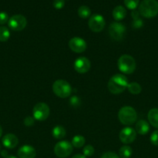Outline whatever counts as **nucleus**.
Returning <instances> with one entry per match:
<instances>
[{"label":"nucleus","instance_id":"obj_1","mask_svg":"<svg viewBox=\"0 0 158 158\" xmlns=\"http://www.w3.org/2000/svg\"><path fill=\"white\" fill-rule=\"evenodd\" d=\"M129 84L128 79L123 74L117 73L110 78L108 83V88L110 93L113 94H119L127 89Z\"/></svg>","mask_w":158,"mask_h":158},{"label":"nucleus","instance_id":"obj_2","mask_svg":"<svg viewBox=\"0 0 158 158\" xmlns=\"http://www.w3.org/2000/svg\"><path fill=\"white\" fill-rule=\"evenodd\" d=\"M139 12L145 18H153L158 14V2L156 0H143L139 6Z\"/></svg>","mask_w":158,"mask_h":158},{"label":"nucleus","instance_id":"obj_3","mask_svg":"<svg viewBox=\"0 0 158 158\" xmlns=\"http://www.w3.org/2000/svg\"><path fill=\"white\" fill-rule=\"evenodd\" d=\"M119 121L123 125H132L136 123L137 120V114L135 109L132 106H125L121 108L118 114Z\"/></svg>","mask_w":158,"mask_h":158},{"label":"nucleus","instance_id":"obj_4","mask_svg":"<svg viewBox=\"0 0 158 158\" xmlns=\"http://www.w3.org/2000/svg\"><path fill=\"white\" fill-rule=\"evenodd\" d=\"M118 67L119 69L125 74H131L136 69V63L134 58L128 54L122 55L118 60Z\"/></svg>","mask_w":158,"mask_h":158},{"label":"nucleus","instance_id":"obj_5","mask_svg":"<svg viewBox=\"0 0 158 158\" xmlns=\"http://www.w3.org/2000/svg\"><path fill=\"white\" fill-rule=\"evenodd\" d=\"M53 92L60 98H67L70 97L72 92V88L68 82L64 80H57L52 86Z\"/></svg>","mask_w":158,"mask_h":158},{"label":"nucleus","instance_id":"obj_6","mask_svg":"<svg viewBox=\"0 0 158 158\" xmlns=\"http://www.w3.org/2000/svg\"><path fill=\"white\" fill-rule=\"evenodd\" d=\"M126 32V28L123 24L115 22L109 26L108 33L110 37L116 41H122Z\"/></svg>","mask_w":158,"mask_h":158},{"label":"nucleus","instance_id":"obj_7","mask_svg":"<svg viewBox=\"0 0 158 158\" xmlns=\"http://www.w3.org/2000/svg\"><path fill=\"white\" fill-rule=\"evenodd\" d=\"M54 154L60 158L68 157L73 151V146L68 140H62L56 143L54 148Z\"/></svg>","mask_w":158,"mask_h":158},{"label":"nucleus","instance_id":"obj_8","mask_svg":"<svg viewBox=\"0 0 158 158\" xmlns=\"http://www.w3.org/2000/svg\"><path fill=\"white\" fill-rule=\"evenodd\" d=\"M33 114L35 120L43 121L46 120L50 115V107L45 103H38L34 106Z\"/></svg>","mask_w":158,"mask_h":158},{"label":"nucleus","instance_id":"obj_9","mask_svg":"<svg viewBox=\"0 0 158 158\" xmlns=\"http://www.w3.org/2000/svg\"><path fill=\"white\" fill-rule=\"evenodd\" d=\"M26 24H27L26 19L20 14L12 15L8 21L9 27L13 31H22L25 29Z\"/></svg>","mask_w":158,"mask_h":158},{"label":"nucleus","instance_id":"obj_10","mask_svg":"<svg viewBox=\"0 0 158 158\" xmlns=\"http://www.w3.org/2000/svg\"><path fill=\"white\" fill-rule=\"evenodd\" d=\"M105 19L100 14H94L88 20V26L90 29L94 32H101L105 27Z\"/></svg>","mask_w":158,"mask_h":158},{"label":"nucleus","instance_id":"obj_11","mask_svg":"<svg viewBox=\"0 0 158 158\" xmlns=\"http://www.w3.org/2000/svg\"><path fill=\"white\" fill-rule=\"evenodd\" d=\"M68 46L73 52L77 53L85 52L87 49L86 42L80 37H73L72 39H71L68 43Z\"/></svg>","mask_w":158,"mask_h":158},{"label":"nucleus","instance_id":"obj_12","mask_svg":"<svg viewBox=\"0 0 158 158\" xmlns=\"http://www.w3.org/2000/svg\"><path fill=\"white\" fill-rule=\"evenodd\" d=\"M74 68L78 73H85L88 72L91 68V62L88 58L85 56L78 57L74 61Z\"/></svg>","mask_w":158,"mask_h":158},{"label":"nucleus","instance_id":"obj_13","mask_svg":"<svg viewBox=\"0 0 158 158\" xmlns=\"http://www.w3.org/2000/svg\"><path fill=\"white\" fill-rule=\"evenodd\" d=\"M136 132L133 128L132 127H125L119 133V139L121 142L125 144L131 143L136 140Z\"/></svg>","mask_w":158,"mask_h":158},{"label":"nucleus","instance_id":"obj_14","mask_svg":"<svg viewBox=\"0 0 158 158\" xmlns=\"http://www.w3.org/2000/svg\"><path fill=\"white\" fill-rule=\"evenodd\" d=\"M37 151L30 145L22 146L18 151V157L20 158H35Z\"/></svg>","mask_w":158,"mask_h":158},{"label":"nucleus","instance_id":"obj_15","mask_svg":"<svg viewBox=\"0 0 158 158\" xmlns=\"http://www.w3.org/2000/svg\"><path fill=\"white\" fill-rule=\"evenodd\" d=\"M2 141L3 146L8 149H13L19 143L18 138L13 134H8L5 135Z\"/></svg>","mask_w":158,"mask_h":158},{"label":"nucleus","instance_id":"obj_16","mask_svg":"<svg viewBox=\"0 0 158 158\" xmlns=\"http://www.w3.org/2000/svg\"><path fill=\"white\" fill-rule=\"evenodd\" d=\"M136 132H137L139 135H146L150 131V125L146 120H140L136 123Z\"/></svg>","mask_w":158,"mask_h":158},{"label":"nucleus","instance_id":"obj_17","mask_svg":"<svg viewBox=\"0 0 158 158\" xmlns=\"http://www.w3.org/2000/svg\"><path fill=\"white\" fill-rule=\"evenodd\" d=\"M149 123L155 128L158 129V108H153L148 112Z\"/></svg>","mask_w":158,"mask_h":158},{"label":"nucleus","instance_id":"obj_18","mask_svg":"<svg viewBox=\"0 0 158 158\" xmlns=\"http://www.w3.org/2000/svg\"><path fill=\"white\" fill-rule=\"evenodd\" d=\"M112 15L113 18L116 20V21H120L122 20L126 15V10L125 8L122 6H118L114 8L112 11Z\"/></svg>","mask_w":158,"mask_h":158},{"label":"nucleus","instance_id":"obj_19","mask_svg":"<svg viewBox=\"0 0 158 158\" xmlns=\"http://www.w3.org/2000/svg\"><path fill=\"white\" fill-rule=\"evenodd\" d=\"M52 135L56 139H62L66 135V130L64 127L57 125L53 128Z\"/></svg>","mask_w":158,"mask_h":158},{"label":"nucleus","instance_id":"obj_20","mask_svg":"<svg viewBox=\"0 0 158 158\" xmlns=\"http://www.w3.org/2000/svg\"><path fill=\"white\" fill-rule=\"evenodd\" d=\"M127 89H128L129 92L134 95H137L139 94L142 91V87L140 85L136 82H132V83H129L128 86H127Z\"/></svg>","mask_w":158,"mask_h":158},{"label":"nucleus","instance_id":"obj_21","mask_svg":"<svg viewBox=\"0 0 158 158\" xmlns=\"http://www.w3.org/2000/svg\"><path fill=\"white\" fill-rule=\"evenodd\" d=\"M85 138L81 135H76L72 138L71 144L76 148H80L85 145Z\"/></svg>","mask_w":158,"mask_h":158},{"label":"nucleus","instance_id":"obj_22","mask_svg":"<svg viewBox=\"0 0 158 158\" xmlns=\"http://www.w3.org/2000/svg\"><path fill=\"white\" fill-rule=\"evenodd\" d=\"M78 15L82 19H87L91 15V9L87 6H81L77 9Z\"/></svg>","mask_w":158,"mask_h":158},{"label":"nucleus","instance_id":"obj_23","mask_svg":"<svg viewBox=\"0 0 158 158\" xmlns=\"http://www.w3.org/2000/svg\"><path fill=\"white\" fill-rule=\"evenodd\" d=\"M133 154V150L129 146H122L119 149V157L129 158Z\"/></svg>","mask_w":158,"mask_h":158},{"label":"nucleus","instance_id":"obj_24","mask_svg":"<svg viewBox=\"0 0 158 158\" xmlns=\"http://www.w3.org/2000/svg\"><path fill=\"white\" fill-rule=\"evenodd\" d=\"M10 37V32L6 26H0V41L6 42Z\"/></svg>","mask_w":158,"mask_h":158},{"label":"nucleus","instance_id":"obj_25","mask_svg":"<svg viewBox=\"0 0 158 158\" xmlns=\"http://www.w3.org/2000/svg\"><path fill=\"white\" fill-rule=\"evenodd\" d=\"M139 0H124L125 6L128 9H132V10H134L135 9H136V7L139 6Z\"/></svg>","mask_w":158,"mask_h":158},{"label":"nucleus","instance_id":"obj_26","mask_svg":"<svg viewBox=\"0 0 158 158\" xmlns=\"http://www.w3.org/2000/svg\"><path fill=\"white\" fill-rule=\"evenodd\" d=\"M94 149L91 145H87L83 148V154L85 157H91L94 154Z\"/></svg>","mask_w":158,"mask_h":158},{"label":"nucleus","instance_id":"obj_27","mask_svg":"<svg viewBox=\"0 0 158 158\" xmlns=\"http://www.w3.org/2000/svg\"><path fill=\"white\" fill-rule=\"evenodd\" d=\"M69 103L71 104V106H73V107H77V106H79L81 105V99L78 97H77V96H73V97H71L70 98Z\"/></svg>","mask_w":158,"mask_h":158},{"label":"nucleus","instance_id":"obj_28","mask_svg":"<svg viewBox=\"0 0 158 158\" xmlns=\"http://www.w3.org/2000/svg\"><path fill=\"white\" fill-rule=\"evenodd\" d=\"M150 142L154 146H158V130L153 131L150 136Z\"/></svg>","mask_w":158,"mask_h":158},{"label":"nucleus","instance_id":"obj_29","mask_svg":"<svg viewBox=\"0 0 158 158\" xmlns=\"http://www.w3.org/2000/svg\"><path fill=\"white\" fill-rule=\"evenodd\" d=\"M9 15L6 12H0V25L6 24L9 21Z\"/></svg>","mask_w":158,"mask_h":158},{"label":"nucleus","instance_id":"obj_30","mask_svg":"<svg viewBox=\"0 0 158 158\" xmlns=\"http://www.w3.org/2000/svg\"><path fill=\"white\" fill-rule=\"evenodd\" d=\"M64 0H54V2H53V6L57 9H61L64 6Z\"/></svg>","mask_w":158,"mask_h":158},{"label":"nucleus","instance_id":"obj_31","mask_svg":"<svg viewBox=\"0 0 158 158\" xmlns=\"http://www.w3.org/2000/svg\"><path fill=\"white\" fill-rule=\"evenodd\" d=\"M101 158H120L119 155L116 154L114 152H111V151H108V152L105 153L102 155Z\"/></svg>","mask_w":158,"mask_h":158},{"label":"nucleus","instance_id":"obj_32","mask_svg":"<svg viewBox=\"0 0 158 158\" xmlns=\"http://www.w3.org/2000/svg\"><path fill=\"white\" fill-rule=\"evenodd\" d=\"M34 122H35V119L34 117H26L24 119V124L27 127L33 126L34 124Z\"/></svg>","mask_w":158,"mask_h":158},{"label":"nucleus","instance_id":"obj_33","mask_svg":"<svg viewBox=\"0 0 158 158\" xmlns=\"http://www.w3.org/2000/svg\"><path fill=\"white\" fill-rule=\"evenodd\" d=\"M143 26V21L140 19H137L133 20V26L134 28H140Z\"/></svg>","mask_w":158,"mask_h":158},{"label":"nucleus","instance_id":"obj_34","mask_svg":"<svg viewBox=\"0 0 158 158\" xmlns=\"http://www.w3.org/2000/svg\"><path fill=\"white\" fill-rule=\"evenodd\" d=\"M131 15H132V17L133 18V19L135 20V19H139V16L140 14H139V12H137V11L133 10V12H132Z\"/></svg>","mask_w":158,"mask_h":158},{"label":"nucleus","instance_id":"obj_35","mask_svg":"<svg viewBox=\"0 0 158 158\" xmlns=\"http://www.w3.org/2000/svg\"><path fill=\"white\" fill-rule=\"evenodd\" d=\"M71 158H86L84 154H75V155L73 156Z\"/></svg>","mask_w":158,"mask_h":158},{"label":"nucleus","instance_id":"obj_36","mask_svg":"<svg viewBox=\"0 0 158 158\" xmlns=\"http://www.w3.org/2000/svg\"><path fill=\"white\" fill-rule=\"evenodd\" d=\"M1 154H2V157H4L5 158L8 157V153H7V151H2Z\"/></svg>","mask_w":158,"mask_h":158},{"label":"nucleus","instance_id":"obj_37","mask_svg":"<svg viewBox=\"0 0 158 158\" xmlns=\"http://www.w3.org/2000/svg\"><path fill=\"white\" fill-rule=\"evenodd\" d=\"M2 127L0 126V137H2Z\"/></svg>","mask_w":158,"mask_h":158},{"label":"nucleus","instance_id":"obj_38","mask_svg":"<svg viewBox=\"0 0 158 158\" xmlns=\"http://www.w3.org/2000/svg\"><path fill=\"white\" fill-rule=\"evenodd\" d=\"M6 158H17V157H14V156H8V157H6Z\"/></svg>","mask_w":158,"mask_h":158},{"label":"nucleus","instance_id":"obj_39","mask_svg":"<svg viewBox=\"0 0 158 158\" xmlns=\"http://www.w3.org/2000/svg\"><path fill=\"white\" fill-rule=\"evenodd\" d=\"M0 151H1V145H0Z\"/></svg>","mask_w":158,"mask_h":158}]
</instances>
